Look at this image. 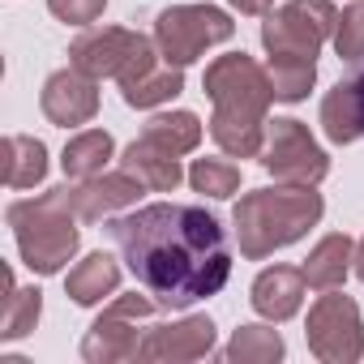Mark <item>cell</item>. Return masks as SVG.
Returning <instances> with one entry per match:
<instances>
[{
	"label": "cell",
	"mask_w": 364,
	"mask_h": 364,
	"mask_svg": "<svg viewBox=\"0 0 364 364\" xmlns=\"http://www.w3.org/2000/svg\"><path fill=\"white\" fill-rule=\"evenodd\" d=\"M133 279L159 300V309H189L219 296L232 274V245L215 215L185 202L141 206L107 223Z\"/></svg>",
	"instance_id": "6da1fadb"
},
{
	"label": "cell",
	"mask_w": 364,
	"mask_h": 364,
	"mask_svg": "<svg viewBox=\"0 0 364 364\" xmlns=\"http://www.w3.org/2000/svg\"><path fill=\"white\" fill-rule=\"evenodd\" d=\"M210 103H215V116H210V137L219 141L223 154L232 159H262V146H266V112L274 103V86H270V73L245 56V52H232V56H219L210 60L206 77H202Z\"/></svg>",
	"instance_id": "7a4b0ae2"
},
{
	"label": "cell",
	"mask_w": 364,
	"mask_h": 364,
	"mask_svg": "<svg viewBox=\"0 0 364 364\" xmlns=\"http://www.w3.org/2000/svg\"><path fill=\"white\" fill-rule=\"evenodd\" d=\"M321 193L317 185H279V189H253L236 202L232 210V228H236V245L249 262L270 257L274 249L296 245L300 236H309V228H317L321 219Z\"/></svg>",
	"instance_id": "3957f363"
},
{
	"label": "cell",
	"mask_w": 364,
	"mask_h": 364,
	"mask_svg": "<svg viewBox=\"0 0 364 364\" xmlns=\"http://www.w3.org/2000/svg\"><path fill=\"white\" fill-rule=\"evenodd\" d=\"M9 228L18 236V253L22 262L35 270V274H60L77 245H82V232H77V210H73V189H48L39 198H26V202H14L9 206Z\"/></svg>",
	"instance_id": "277c9868"
},
{
	"label": "cell",
	"mask_w": 364,
	"mask_h": 364,
	"mask_svg": "<svg viewBox=\"0 0 364 364\" xmlns=\"http://www.w3.org/2000/svg\"><path fill=\"white\" fill-rule=\"evenodd\" d=\"M232 35H236V22L215 5H176V9H163L154 22V43L163 60L180 69L193 65L206 48L228 43Z\"/></svg>",
	"instance_id": "5b68a950"
},
{
	"label": "cell",
	"mask_w": 364,
	"mask_h": 364,
	"mask_svg": "<svg viewBox=\"0 0 364 364\" xmlns=\"http://www.w3.org/2000/svg\"><path fill=\"white\" fill-rule=\"evenodd\" d=\"M338 9L330 0H287L283 9L266 14L262 22V43L270 56H309L317 60L321 43L334 35Z\"/></svg>",
	"instance_id": "8992f818"
},
{
	"label": "cell",
	"mask_w": 364,
	"mask_h": 364,
	"mask_svg": "<svg viewBox=\"0 0 364 364\" xmlns=\"http://www.w3.org/2000/svg\"><path fill=\"white\" fill-rule=\"evenodd\" d=\"M309 351L326 364H351L364 355V321L351 296H343L338 287H330L326 296H317V304L309 309V326H304Z\"/></svg>",
	"instance_id": "52a82bcc"
},
{
	"label": "cell",
	"mask_w": 364,
	"mask_h": 364,
	"mask_svg": "<svg viewBox=\"0 0 364 364\" xmlns=\"http://www.w3.org/2000/svg\"><path fill=\"white\" fill-rule=\"evenodd\" d=\"M262 167L283 180V185H321L326 171H330V159L326 150L313 141L309 124L300 120H274L266 124V146H262Z\"/></svg>",
	"instance_id": "ba28073f"
},
{
	"label": "cell",
	"mask_w": 364,
	"mask_h": 364,
	"mask_svg": "<svg viewBox=\"0 0 364 364\" xmlns=\"http://www.w3.org/2000/svg\"><path fill=\"white\" fill-rule=\"evenodd\" d=\"M159 309V300L146 291V296H116L99 317L95 326L86 330L82 338V355L90 364H116V360H137V347H141V334H137V321L150 317Z\"/></svg>",
	"instance_id": "9c48e42d"
},
{
	"label": "cell",
	"mask_w": 364,
	"mask_h": 364,
	"mask_svg": "<svg viewBox=\"0 0 364 364\" xmlns=\"http://www.w3.org/2000/svg\"><path fill=\"white\" fill-rule=\"evenodd\" d=\"M116 82H120V95H124L129 107H159V103H167L185 90L180 65H167L159 43H150V39L137 48V56L124 65V73Z\"/></svg>",
	"instance_id": "30bf717a"
},
{
	"label": "cell",
	"mask_w": 364,
	"mask_h": 364,
	"mask_svg": "<svg viewBox=\"0 0 364 364\" xmlns=\"http://www.w3.org/2000/svg\"><path fill=\"white\" fill-rule=\"evenodd\" d=\"M146 43V35L124 31V26H90L86 35H77L69 43V65L82 69L86 77H120L124 65L137 56V48Z\"/></svg>",
	"instance_id": "8fae6325"
},
{
	"label": "cell",
	"mask_w": 364,
	"mask_h": 364,
	"mask_svg": "<svg viewBox=\"0 0 364 364\" xmlns=\"http://www.w3.org/2000/svg\"><path fill=\"white\" fill-rule=\"evenodd\" d=\"M39 103H43V116H48L52 124H60V129L90 124L95 112H99V82L69 65V69H60V73H52V77L43 82Z\"/></svg>",
	"instance_id": "7c38bea8"
},
{
	"label": "cell",
	"mask_w": 364,
	"mask_h": 364,
	"mask_svg": "<svg viewBox=\"0 0 364 364\" xmlns=\"http://www.w3.org/2000/svg\"><path fill=\"white\" fill-rule=\"evenodd\" d=\"M215 351V321L210 317H185L171 326H150L141 334L137 360H202Z\"/></svg>",
	"instance_id": "4fadbf2b"
},
{
	"label": "cell",
	"mask_w": 364,
	"mask_h": 364,
	"mask_svg": "<svg viewBox=\"0 0 364 364\" xmlns=\"http://www.w3.org/2000/svg\"><path fill=\"white\" fill-rule=\"evenodd\" d=\"M141 189L146 185L124 167L120 171H99V176L82 180V185L73 189V210H77L82 223H99V219H112L124 206H137Z\"/></svg>",
	"instance_id": "5bb4252c"
},
{
	"label": "cell",
	"mask_w": 364,
	"mask_h": 364,
	"mask_svg": "<svg viewBox=\"0 0 364 364\" xmlns=\"http://www.w3.org/2000/svg\"><path fill=\"white\" fill-rule=\"evenodd\" d=\"M304 287H309V283H304V270H296V266H270V270H262V274L253 279L249 300H253V309H257L266 321H287V317L300 313Z\"/></svg>",
	"instance_id": "9a60e30c"
},
{
	"label": "cell",
	"mask_w": 364,
	"mask_h": 364,
	"mask_svg": "<svg viewBox=\"0 0 364 364\" xmlns=\"http://www.w3.org/2000/svg\"><path fill=\"white\" fill-rule=\"evenodd\" d=\"M120 167H124V171H133L141 185H146V189H154V193H171L180 180H185L180 154H171V150H163V146H154V141H146V137H137L133 146H124Z\"/></svg>",
	"instance_id": "2e32d148"
},
{
	"label": "cell",
	"mask_w": 364,
	"mask_h": 364,
	"mask_svg": "<svg viewBox=\"0 0 364 364\" xmlns=\"http://www.w3.org/2000/svg\"><path fill=\"white\" fill-rule=\"evenodd\" d=\"M321 133L334 146H351L355 137H364V95H360L355 77L338 82L321 99Z\"/></svg>",
	"instance_id": "e0dca14e"
},
{
	"label": "cell",
	"mask_w": 364,
	"mask_h": 364,
	"mask_svg": "<svg viewBox=\"0 0 364 364\" xmlns=\"http://www.w3.org/2000/svg\"><path fill=\"white\" fill-rule=\"evenodd\" d=\"M116 287H120V266H116V257H107L103 249L90 253V257H82V262L69 270V279H65V291H69L73 304H82V309H90V304H99V300H107V296H116Z\"/></svg>",
	"instance_id": "ac0fdd59"
},
{
	"label": "cell",
	"mask_w": 364,
	"mask_h": 364,
	"mask_svg": "<svg viewBox=\"0 0 364 364\" xmlns=\"http://www.w3.org/2000/svg\"><path fill=\"white\" fill-rule=\"evenodd\" d=\"M351 262H355V257H351V236L334 232V236L317 240V249L309 253V262H304L300 270H304V283H309L313 291H330V287H343Z\"/></svg>",
	"instance_id": "d6986e66"
},
{
	"label": "cell",
	"mask_w": 364,
	"mask_h": 364,
	"mask_svg": "<svg viewBox=\"0 0 364 364\" xmlns=\"http://www.w3.org/2000/svg\"><path fill=\"white\" fill-rule=\"evenodd\" d=\"M48 176V146L26 133L5 137V185L9 189H35Z\"/></svg>",
	"instance_id": "ffe728a7"
},
{
	"label": "cell",
	"mask_w": 364,
	"mask_h": 364,
	"mask_svg": "<svg viewBox=\"0 0 364 364\" xmlns=\"http://www.w3.org/2000/svg\"><path fill=\"white\" fill-rule=\"evenodd\" d=\"M112 154H116V141H112L107 129H82L77 137H69V146L60 154V167L73 180H90V176H99L107 167Z\"/></svg>",
	"instance_id": "44dd1931"
},
{
	"label": "cell",
	"mask_w": 364,
	"mask_h": 364,
	"mask_svg": "<svg viewBox=\"0 0 364 364\" xmlns=\"http://www.w3.org/2000/svg\"><path fill=\"white\" fill-rule=\"evenodd\" d=\"M141 137L154 141V146H163V150H171V154H189L202 141V120L193 112H163V116L146 120Z\"/></svg>",
	"instance_id": "7402d4cb"
},
{
	"label": "cell",
	"mask_w": 364,
	"mask_h": 364,
	"mask_svg": "<svg viewBox=\"0 0 364 364\" xmlns=\"http://www.w3.org/2000/svg\"><path fill=\"white\" fill-rule=\"evenodd\" d=\"M43 313V291L39 287H18L14 274H9V296H5V309H0V338L14 343V338H26L35 330Z\"/></svg>",
	"instance_id": "603a6c76"
},
{
	"label": "cell",
	"mask_w": 364,
	"mask_h": 364,
	"mask_svg": "<svg viewBox=\"0 0 364 364\" xmlns=\"http://www.w3.org/2000/svg\"><path fill=\"white\" fill-rule=\"evenodd\" d=\"M266 73H270V86H274L279 103H300L317 82V60H309V56H270Z\"/></svg>",
	"instance_id": "cb8c5ba5"
},
{
	"label": "cell",
	"mask_w": 364,
	"mask_h": 364,
	"mask_svg": "<svg viewBox=\"0 0 364 364\" xmlns=\"http://www.w3.org/2000/svg\"><path fill=\"white\" fill-rule=\"evenodd\" d=\"M223 355L232 364H274L283 360V334L270 326H240Z\"/></svg>",
	"instance_id": "d4e9b609"
},
{
	"label": "cell",
	"mask_w": 364,
	"mask_h": 364,
	"mask_svg": "<svg viewBox=\"0 0 364 364\" xmlns=\"http://www.w3.org/2000/svg\"><path fill=\"white\" fill-rule=\"evenodd\" d=\"M189 185L206 198H232L240 189V167L228 159H198L189 167Z\"/></svg>",
	"instance_id": "484cf974"
},
{
	"label": "cell",
	"mask_w": 364,
	"mask_h": 364,
	"mask_svg": "<svg viewBox=\"0 0 364 364\" xmlns=\"http://www.w3.org/2000/svg\"><path fill=\"white\" fill-rule=\"evenodd\" d=\"M334 52L351 69L364 65V0H360V5H351V9H343V18L334 26Z\"/></svg>",
	"instance_id": "4316f807"
},
{
	"label": "cell",
	"mask_w": 364,
	"mask_h": 364,
	"mask_svg": "<svg viewBox=\"0 0 364 364\" xmlns=\"http://www.w3.org/2000/svg\"><path fill=\"white\" fill-rule=\"evenodd\" d=\"M48 9L69 26H95L107 9V0H48Z\"/></svg>",
	"instance_id": "83f0119b"
},
{
	"label": "cell",
	"mask_w": 364,
	"mask_h": 364,
	"mask_svg": "<svg viewBox=\"0 0 364 364\" xmlns=\"http://www.w3.org/2000/svg\"><path fill=\"white\" fill-rule=\"evenodd\" d=\"M232 9H240V14H253V18H266L270 14V0H228Z\"/></svg>",
	"instance_id": "f1b7e54d"
},
{
	"label": "cell",
	"mask_w": 364,
	"mask_h": 364,
	"mask_svg": "<svg viewBox=\"0 0 364 364\" xmlns=\"http://www.w3.org/2000/svg\"><path fill=\"white\" fill-rule=\"evenodd\" d=\"M355 274H360V283H364V240H360V249H355Z\"/></svg>",
	"instance_id": "f546056e"
},
{
	"label": "cell",
	"mask_w": 364,
	"mask_h": 364,
	"mask_svg": "<svg viewBox=\"0 0 364 364\" xmlns=\"http://www.w3.org/2000/svg\"><path fill=\"white\" fill-rule=\"evenodd\" d=\"M355 86H360V95H364V65L355 69Z\"/></svg>",
	"instance_id": "4dcf8cb0"
}]
</instances>
